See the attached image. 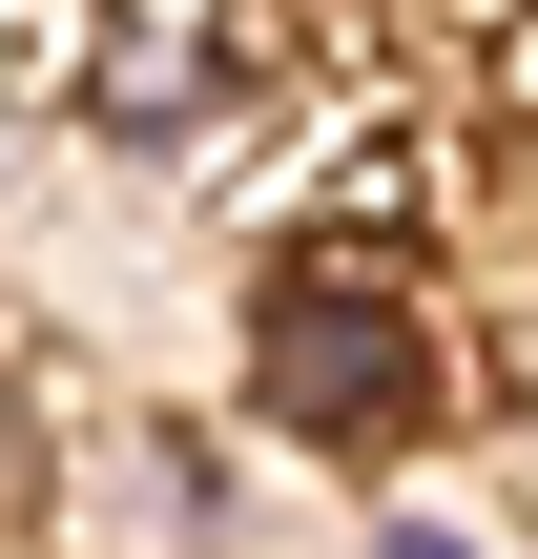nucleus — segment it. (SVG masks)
<instances>
[{
    "mask_svg": "<svg viewBox=\"0 0 538 559\" xmlns=\"http://www.w3.org/2000/svg\"><path fill=\"white\" fill-rule=\"evenodd\" d=\"M415 394H435V332H415L394 290H352V270L270 290V415H290V436H394Z\"/></svg>",
    "mask_w": 538,
    "mask_h": 559,
    "instance_id": "obj_1",
    "label": "nucleus"
}]
</instances>
